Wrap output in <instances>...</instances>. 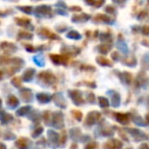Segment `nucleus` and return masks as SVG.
Masks as SVG:
<instances>
[{
  "label": "nucleus",
  "mask_w": 149,
  "mask_h": 149,
  "mask_svg": "<svg viewBox=\"0 0 149 149\" xmlns=\"http://www.w3.org/2000/svg\"><path fill=\"white\" fill-rule=\"evenodd\" d=\"M22 93V95H23V99L25 100V101H30V100L32 99V92L30 91V90H28V89H24L23 91L21 92Z\"/></svg>",
  "instance_id": "5"
},
{
  "label": "nucleus",
  "mask_w": 149,
  "mask_h": 149,
  "mask_svg": "<svg viewBox=\"0 0 149 149\" xmlns=\"http://www.w3.org/2000/svg\"><path fill=\"white\" fill-rule=\"evenodd\" d=\"M34 72H35V70H33V68H29V70H27L23 76V80L25 82H30L32 80V78H33Z\"/></svg>",
  "instance_id": "4"
},
{
  "label": "nucleus",
  "mask_w": 149,
  "mask_h": 149,
  "mask_svg": "<svg viewBox=\"0 0 149 149\" xmlns=\"http://www.w3.org/2000/svg\"><path fill=\"white\" fill-rule=\"evenodd\" d=\"M0 105H1V100H0Z\"/></svg>",
  "instance_id": "22"
},
{
  "label": "nucleus",
  "mask_w": 149,
  "mask_h": 149,
  "mask_svg": "<svg viewBox=\"0 0 149 149\" xmlns=\"http://www.w3.org/2000/svg\"><path fill=\"white\" fill-rule=\"evenodd\" d=\"M50 58H51L52 61H53L55 64H61L66 61V57L61 56V55H53V54H51V55H50Z\"/></svg>",
  "instance_id": "3"
},
{
  "label": "nucleus",
  "mask_w": 149,
  "mask_h": 149,
  "mask_svg": "<svg viewBox=\"0 0 149 149\" xmlns=\"http://www.w3.org/2000/svg\"><path fill=\"white\" fill-rule=\"evenodd\" d=\"M89 15H81V17H78V15H76V17H74L72 19V21H74V22H86L88 19H89Z\"/></svg>",
  "instance_id": "9"
},
{
  "label": "nucleus",
  "mask_w": 149,
  "mask_h": 149,
  "mask_svg": "<svg viewBox=\"0 0 149 149\" xmlns=\"http://www.w3.org/2000/svg\"><path fill=\"white\" fill-rule=\"evenodd\" d=\"M19 38H25V39L27 38V39H30V38H32V35L29 33H27V32H21Z\"/></svg>",
  "instance_id": "13"
},
{
  "label": "nucleus",
  "mask_w": 149,
  "mask_h": 149,
  "mask_svg": "<svg viewBox=\"0 0 149 149\" xmlns=\"http://www.w3.org/2000/svg\"><path fill=\"white\" fill-rule=\"evenodd\" d=\"M27 110H30V107H25V108H22L21 110H19V114H25V112L27 111Z\"/></svg>",
  "instance_id": "16"
},
{
  "label": "nucleus",
  "mask_w": 149,
  "mask_h": 149,
  "mask_svg": "<svg viewBox=\"0 0 149 149\" xmlns=\"http://www.w3.org/2000/svg\"><path fill=\"white\" fill-rule=\"evenodd\" d=\"M143 33L144 34H149V28H144V29H143Z\"/></svg>",
  "instance_id": "19"
},
{
  "label": "nucleus",
  "mask_w": 149,
  "mask_h": 149,
  "mask_svg": "<svg viewBox=\"0 0 149 149\" xmlns=\"http://www.w3.org/2000/svg\"><path fill=\"white\" fill-rule=\"evenodd\" d=\"M113 1H116V2H118V3H122V2H124V1H126V0H113Z\"/></svg>",
  "instance_id": "20"
},
{
  "label": "nucleus",
  "mask_w": 149,
  "mask_h": 149,
  "mask_svg": "<svg viewBox=\"0 0 149 149\" xmlns=\"http://www.w3.org/2000/svg\"><path fill=\"white\" fill-rule=\"evenodd\" d=\"M19 9L23 10V11H25V13H30L32 11V7H30V6H25L24 8L23 7H19Z\"/></svg>",
  "instance_id": "14"
},
{
  "label": "nucleus",
  "mask_w": 149,
  "mask_h": 149,
  "mask_svg": "<svg viewBox=\"0 0 149 149\" xmlns=\"http://www.w3.org/2000/svg\"><path fill=\"white\" fill-rule=\"evenodd\" d=\"M39 79H42L44 82H46L47 84H52L54 83V80H55V78H54V76L51 74V72H43L42 74H39Z\"/></svg>",
  "instance_id": "1"
},
{
  "label": "nucleus",
  "mask_w": 149,
  "mask_h": 149,
  "mask_svg": "<svg viewBox=\"0 0 149 149\" xmlns=\"http://www.w3.org/2000/svg\"><path fill=\"white\" fill-rule=\"evenodd\" d=\"M74 114L76 116H77V118L78 120H81L82 118V113H80V112H78V111H74Z\"/></svg>",
  "instance_id": "17"
},
{
  "label": "nucleus",
  "mask_w": 149,
  "mask_h": 149,
  "mask_svg": "<svg viewBox=\"0 0 149 149\" xmlns=\"http://www.w3.org/2000/svg\"><path fill=\"white\" fill-rule=\"evenodd\" d=\"M68 37L72 38V39H79V38H81V35L79 33H77L76 31H72L70 33L68 34Z\"/></svg>",
  "instance_id": "11"
},
{
  "label": "nucleus",
  "mask_w": 149,
  "mask_h": 149,
  "mask_svg": "<svg viewBox=\"0 0 149 149\" xmlns=\"http://www.w3.org/2000/svg\"><path fill=\"white\" fill-rule=\"evenodd\" d=\"M70 95L72 96V99L74 100V102L76 104H80L83 102L81 97V93L77 90H74V91H70Z\"/></svg>",
  "instance_id": "2"
},
{
  "label": "nucleus",
  "mask_w": 149,
  "mask_h": 149,
  "mask_svg": "<svg viewBox=\"0 0 149 149\" xmlns=\"http://www.w3.org/2000/svg\"><path fill=\"white\" fill-rule=\"evenodd\" d=\"M99 102H100V106H102V107H106V106H108V101L105 99V98L99 97Z\"/></svg>",
  "instance_id": "12"
},
{
  "label": "nucleus",
  "mask_w": 149,
  "mask_h": 149,
  "mask_svg": "<svg viewBox=\"0 0 149 149\" xmlns=\"http://www.w3.org/2000/svg\"><path fill=\"white\" fill-rule=\"evenodd\" d=\"M38 100H39L40 102L45 103V102H48L50 100V96L48 95V94H45V93L38 94Z\"/></svg>",
  "instance_id": "7"
},
{
  "label": "nucleus",
  "mask_w": 149,
  "mask_h": 149,
  "mask_svg": "<svg viewBox=\"0 0 149 149\" xmlns=\"http://www.w3.org/2000/svg\"><path fill=\"white\" fill-rule=\"evenodd\" d=\"M49 11H50L49 6L43 5V6H39L37 8V15H47Z\"/></svg>",
  "instance_id": "6"
},
{
  "label": "nucleus",
  "mask_w": 149,
  "mask_h": 149,
  "mask_svg": "<svg viewBox=\"0 0 149 149\" xmlns=\"http://www.w3.org/2000/svg\"><path fill=\"white\" fill-rule=\"evenodd\" d=\"M7 102H8V104L11 106V107H15V106H17V104H19V100H17V98H15V96H13V95L9 96Z\"/></svg>",
  "instance_id": "10"
},
{
  "label": "nucleus",
  "mask_w": 149,
  "mask_h": 149,
  "mask_svg": "<svg viewBox=\"0 0 149 149\" xmlns=\"http://www.w3.org/2000/svg\"><path fill=\"white\" fill-rule=\"evenodd\" d=\"M96 61L99 62V64H101V65H107V66L111 65V63H110L109 60H107L106 58L102 57V56H99V57L96 58Z\"/></svg>",
  "instance_id": "8"
},
{
  "label": "nucleus",
  "mask_w": 149,
  "mask_h": 149,
  "mask_svg": "<svg viewBox=\"0 0 149 149\" xmlns=\"http://www.w3.org/2000/svg\"><path fill=\"white\" fill-rule=\"evenodd\" d=\"M1 79H2V72H0V80H1Z\"/></svg>",
  "instance_id": "21"
},
{
  "label": "nucleus",
  "mask_w": 149,
  "mask_h": 149,
  "mask_svg": "<svg viewBox=\"0 0 149 149\" xmlns=\"http://www.w3.org/2000/svg\"><path fill=\"white\" fill-rule=\"evenodd\" d=\"M72 10H76V11H80L81 10V8L80 7H78V6H74V8H70Z\"/></svg>",
  "instance_id": "18"
},
{
  "label": "nucleus",
  "mask_w": 149,
  "mask_h": 149,
  "mask_svg": "<svg viewBox=\"0 0 149 149\" xmlns=\"http://www.w3.org/2000/svg\"><path fill=\"white\" fill-rule=\"evenodd\" d=\"M13 84L15 86H17V87H19L21 86V81H19V78H15V79L13 80Z\"/></svg>",
  "instance_id": "15"
}]
</instances>
